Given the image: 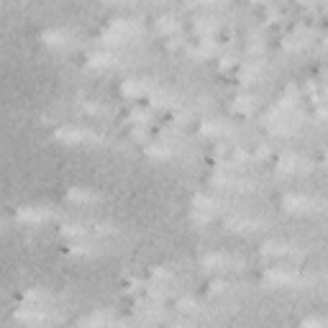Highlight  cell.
Masks as SVG:
<instances>
[{
	"instance_id": "6da1fadb",
	"label": "cell",
	"mask_w": 328,
	"mask_h": 328,
	"mask_svg": "<svg viewBox=\"0 0 328 328\" xmlns=\"http://www.w3.org/2000/svg\"><path fill=\"white\" fill-rule=\"evenodd\" d=\"M54 136H57L59 141H64V144H87V141H98V133H92L90 128H77V126L57 128Z\"/></svg>"
},
{
	"instance_id": "7a4b0ae2",
	"label": "cell",
	"mask_w": 328,
	"mask_h": 328,
	"mask_svg": "<svg viewBox=\"0 0 328 328\" xmlns=\"http://www.w3.org/2000/svg\"><path fill=\"white\" fill-rule=\"evenodd\" d=\"M313 208H318V203L310 200V198H305V195H287V198H285V210L308 213V210H313Z\"/></svg>"
},
{
	"instance_id": "3957f363",
	"label": "cell",
	"mask_w": 328,
	"mask_h": 328,
	"mask_svg": "<svg viewBox=\"0 0 328 328\" xmlns=\"http://www.w3.org/2000/svg\"><path fill=\"white\" fill-rule=\"evenodd\" d=\"M49 218H52V213L44 208H21L18 210V221H24V223H46Z\"/></svg>"
},
{
	"instance_id": "277c9868",
	"label": "cell",
	"mask_w": 328,
	"mask_h": 328,
	"mask_svg": "<svg viewBox=\"0 0 328 328\" xmlns=\"http://www.w3.org/2000/svg\"><path fill=\"white\" fill-rule=\"evenodd\" d=\"M41 41L46 46H67L69 44V34L62 31V29H52V31H44L41 34Z\"/></svg>"
},
{
	"instance_id": "5b68a950",
	"label": "cell",
	"mask_w": 328,
	"mask_h": 328,
	"mask_svg": "<svg viewBox=\"0 0 328 328\" xmlns=\"http://www.w3.org/2000/svg\"><path fill=\"white\" fill-rule=\"evenodd\" d=\"M67 200H69V203H77V205H87V203H95V200H98V193L85 190V188H72V190L67 193Z\"/></svg>"
},
{
	"instance_id": "8992f818",
	"label": "cell",
	"mask_w": 328,
	"mask_h": 328,
	"mask_svg": "<svg viewBox=\"0 0 328 328\" xmlns=\"http://www.w3.org/2000/svg\"><path fill=\"white\" fill-rule=\"evenodd\" d=\"M115 62V57L110 54V52H98V54H90L87 57V64L90 67H95V69H100V67H110Z\"/></svg>"
},
{
	"instance_id": "52a82bcc",
	"label": "cell",
	"mask_w": 328,
	"mask_h": 328,
	"mask_svg": "<svg viewBox=\"0 0 328 328\" xmlns=\"http://www.w3.org/2000/svg\"><path fill=\"white\" fill-rule=\"evenodd\" d=\"M144 92H146L144 80H128V82L123 85V95H128V98H141Z\"/></svg>"
},
{
	"instance_id": "ba28073f",
	"label": "cell",
	"mask_w": 328,
	"mask_h": 328,
	"mask_svg": "<svg viewBox=\"0 0 328 328\" xmlns=\"http://www.w3.org/2000/svg\"><path fill=\"white\" fill-rule=\"evenodd\" d=\"M279 170L282 172H295V170H302V161L297 156H282L279 161Z\"/></svg>"
},
{
	"instance_id": "9c48e42d",
	"label": "cell",
	"mask_w": 328,
	"mask_h": 328,
	"mask_svg": "<svg viewBox=\"0 0 328 328\" xmlns=\"http://www.w3.org/2000/svg\"><path fill=\"white\" fill-rule=\"evenodd\" d=\"M228 262H231V259L223 256V254H213V256H205V259H203L205 267H226Z\"/></svg>"
},
{
	"instance_id": "30bf717a",
	"label": "cell",
	"mask_w": 328,
	"mask_h": 328,
	"mask_svg": "<svg viewBox=\"0 0 328 328\" xmlns=\"http://www.w3.org/2000/svg\"><path fill=\"white\" fill-rule=\"evenodd\" d=\"M146 154H149V156H156V159H167L172 151H170L167 146H151V149H146Z\"/></svg>"
}]
</instances>
